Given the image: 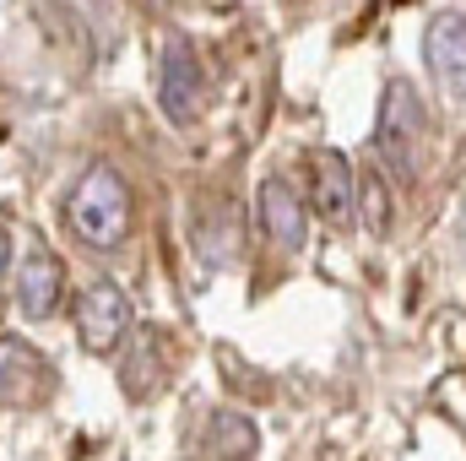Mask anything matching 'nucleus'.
I'll return each mask as SVG.
<instances>
[{
    "label": "nucleus",
    "instance_id": "obj_5",
    "mask_svg": "<svg viewBox=\"0 0 466 461\" xmlns=\"http://www.w3.org/2000/svg\"><path fill=\"white\" fill-rule=\"evenodd\" d=\"M423 60L451 104H466V11H440L423 33Z\"/></svg>",
    "mask_w": 466,
    "mask_h": 461
},
{
    "label": "nucleus",
    "instance_id": "obj_12",
    "mask_svg": "<svg viewBox=\"0 0 466 461\" xmlns=\"http://www.w3.org/2000/svg\"><path fill=\"white\" fill-rule=\"evenodd\" d=\"M5 266H11V233L0 229V277H5Z\"/></svg>",
    "mask_w": 466,
    "mask_h": 461
},
{
    "label": "nucleus",
    "instance_id": "obj_1",
    "mask_svg": "<svg viewBox=\"0 0 466 461\" xmlns=\"http://www.w3.org/2000/svg\"><path fill=\"white\" fill-rule=\"evenodd\" d=\"M66 218L87 250H119L136 223V196L115 163H87L66 196Z\"/></svg>",
    "mask_w": 466,
    "mask_h": 461
},
{
    "label": "nucleus",
    "instance_id": "obj_9",
    "mask_svg": "<svg viewBox=\"0 0 466 461\" xmlns=\"http://www.w3.org/2000/svg\"><path fill=\"white\" fill-rule=\"evenodd\" d=\"M49 391L44 353L22 337H0V407H33Z\"/></svg>",
    "mask_w": 466,
    "mask_h": 461
},
{
    "label": "nucleus",
    "instance_id": "obj_11",
    "mask_svg": "<svg viewBox=\"0 0 466 461\" xmlns=\"http://www.w3.org/2000/svg\"><path fill=\"white\" fill-rule=\"evenodd\" d=\"M358 212H363V229L374 239H385L390 223H396V201H390V179L380 163H363L358 169Z\"/></svg>",
    "mask_w": 466,
    "mask_h": 461
},
{
    "label": "nucleus",
    "instance_id": "obj_6",
    "mask_svg": "<svg viewBox=\"0 0 466 461\" xmlns=\"http://www.w3.org/2000/svg\"><path fill=\"white\" fill-rule=\"evenodd\" d=\"M66 299V261L44 244H33L16 266V310L27 321H49Z\"/></svg>",
    "mask_w": 466,
    "mask_h": 461
},
{
    "label": "nucleus",
    "instance_id": "obj_10",
    "mask_svg": "<svg viewBox=\"0 0 466 461\" xmlns=\"http://www.w3.org/2000/svg\"><path fill=\"white\" fill-rule=\"evenodd\" d=\"M255 446H260V435H255V424L244 413H233V407L212 413V424H207V461H249Z\"/></svg>",
    "mask_w": 466,
    "mask_h": 461
},
{
    "label": "nucleus",
    "instance_id": "obj_3",
    "mask_svg": "<svg viewBox=\"0 0 466 461\" xmlns=\"http://www.w3.org/2000/svg\"><path fill=\"white\" fill-rule=\"evenodd\" d=\"M71 326H76V343L87 347L93 358H109L125 347L130 337V299L119 293L115 282H87L82 293H76V304H71Z\"/></svg>",
    "mask_w": 466,
    "mask_h": 461
},
{
    "label": "nucleus",
    "instance_id": "obj_7",
    "mask_svg": "<svg viewBox=\"0 0 466 461\" xmlns=\"http://www.w3.org/2000/svg\"><path fill=\"white\" fill-rule=\"evenodd\" d=\"M309 207H315V218L331 223V229H352V218H358V174H352V163L337 147L315 152V190H309Z\"/></svg>",
    "mask_w": 466,
    "mask_h": 461
},
{
    "label": "nucleus",
    "instance_id": "obj_8",
    "mask_svg": "<svg viewBox=\"0 0 466 461\" xmlns=\"http://www.w3.org/2000/svg\"><path fill=\"white\" fill-rule=\"evenodd\" d=\"M255 212H260V229H266V239H271L282 255H299V250H304V239H309V207L299 201V190H293L282 174H271V179L260 185Z\"/></svg>",
    "mask_w": 466,
    "mask_h": 461
},
{
    "label": "nucleus",
    "instance_id": "obj_4",
    "mask_svg": "<svg viewBox=\"0 0 466 461\" xmlns=\"http://www.w3.org/2000/svg\"><path fill=\"white\" fill-rule=\"evenodd\" d=\"M157 109L168 115V125H196L207 109V77L201 60L190 49V38H168L163 44V71H157Z\"/></svg>",
    "mask_w": 466,
    "mask_h": 461
},
{
    "label": "nucleus",
    "instance_id": "obj_2",
    "mask_svg": "<svg viewBox=\"0 0 466 461\" xmlns=\"http://www.w3.org/2000/svg\"><path fill=\"white\" fill-rule=\"evenodd\" d=\"M429 141V119H423V98L407 77H390L380 93V119H374V158L396 185L418 179V158Z\"/></svg>",
    "mask_w": 466,
    "mask_h": 461
}]
</instances>
